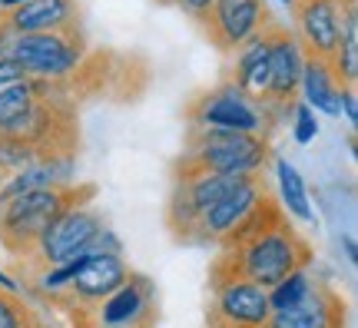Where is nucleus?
<instances>
[{
    "label": "nucleus",
    "mask_w": 358,
    "mask_h": 328,
    "mask_svg": "<svg viewBox=\"0 0 358 328\" xmlns=\"http://www.w3.org/2000/svg\"><path fill=\"white\" fill-rule=\"evenodd\" d=\"M7 179H10L7 173H0V190H3V183H7Z\"/></svg>",
    "instance_id": "nucleus-32"
},
{
    "label": "nucleus",
    "mask_w": 358,
    "mask_h": 328,
    "mask_svg": "<svg viewBox=\"0 0 358 328\" xmlns=\"http://www.w3.org/2000/svg\"><path fill=\"white\" fill-rule=\"evenodd\" d=\"M129 276H133V269L127 265L123 255H87V262L80 265V272L73 276V282H70L60 295H53L50 302L60 305L66 315L90 312V308H96L103 299H110Z\"/></svg>",
    "instance_id": "nucleus-11"
},
{
    "label": "nucleus",
    "mask_w": 358,
    "mask_h": 328,
    "mask_svg": "<svg viewBox=\"0 0 358 328\" xmlns=\"http://www.w3.org/2000/svg\"><path fill=\"white\" fill-rule=\"evenodd\" d=\"M196 24L219 53H236L245 40L272 24V13L266 0H213Z\"/></svg>",
    "instance_id": "nucleus-10"
},
{
    "label": "nucleus",
    "mask_w": 358,
    "mask_h": 328,
    "mask_svg": "<svg viewBox=\"0 0 358 328\" xmlns=\"http://www.w3.org/2000/svg\"><path fill=\"white\" fill-rule=\"evenodd\" d=\"M3 57H10L27 70L34 80H70L77 73L83 60L90 57L87 50V34L83 27L73 30H60V34H17Z\"/></svg>",
    "instance_id": "nucleus-4"
},
{
    "label": "nucleus",
    "mask_w": 358,
    "mask_h": 328,
    "mask_svg": "<svg viewBox=\"0 0 358 328\" xmlns=\"http://www.w3.org/2000/svg\"><path fill=\"white\" fill-rule=\"evenodd\" d=\"M209 3H213V0H176V7L182 13H189L192 20H199V17L209 10Z\"/></svg>",
    "instance_id": "nucleus-27"
},
{
    "label": "nucleus",
    "mask_w": 358,
    "mask_h": 328,
    "mask_svg": "<svg viewBox=\"0 0 358 328\" xmlns=\"http://www.w3.org/2000/svg\"><path fill=\"white\" fill-rule=\"evenodd\" d=\"M34 103H37V93L30 87V80L20 83V87L0 90V133H10L27 116V110H30Z\"/></svg>",
    "instance_id": "nucleus-21"
},
{
    "label": "nucleus",
    "mask_w": 358,
    "mask_h": 328,
    "mask_svg": "<svg viewBox=\"0 0 358 328\" xmlns=\"http://www.w3.org/2000/svg\"><path fill=\"white\" fill-rule=\"evenodd\" d=\"M30 76H27V70L17 60H10V57H0V90H10V87H20V83H27Z\"/></svg>",
    "instance_id": "nucleus-25"
},
{
    "label": "nucleus",
    "mask_w": 358,
    "mask_h": 328,
    "mask_svg": "<svg viewBox=\"0 0 358 328\" xmlns=\"http://www.w3.org/2000/svg\"><path fill=\"white\" fill-rule=\"evenodd\" d=\"M159 3H163V7H176V0H159Z\"/></svg>",
    "instance_id": "nucleus-31"
},
{
    "label": "nucleus",
    "mask_w": 358,
    "mask_h": 328,
    "mask_svg": "<svg viewBox=\"0 0 358 328\" xmlns=\"http://www.w3.org/2000/svg\"><path fill=\"white\" fill-rule=\"evenodd\" d=\"M40 328H47V325H40Z\"/></svg>",
    "instance_id": "nucleus-34"
},
{
    "label": "nucleus",
    "mask_w": 358,
    "mask_h": 328,
    "mask_svg": "<svg viewBox=\"0 0 358 328\" xmlns=\"http://www.w3.org/2000/svg\"><path fill=\"white\" fill-rule=\"evenodd\" d=\"M0 289H3V292H13V295H20V282H17L13 276H7V272L0 269Z\"/></svg>",
    "instance_id": "nucleus-28"
},
{
    "label": "nucleus",
    "mask_w": 358,
    "mask_h": 328,
    "mask_svg": "<svg viewBox=\"0 0 358 328\" xmlns=\"http://www.w3.org/2000/svg\"><path fill=\"white\" fill-rule=\"evenodd\" d=\"M268 163V136L252 133H222V129H192L179 152L173 176H262Z\"/></svg>",
    "instance_id": "nucleus-2"
},
{
    "label": "nucleus",
    "mask_w": 358,
    "mask_h": 328,
    "mask_svg": "<svg viewBox=\"0 0 358 328\" xmlns=\"http://www.w3.org/2000/svg\"><path fill=\"white\" fill-rule=\"evenodd\" d=\"M315 259L312 242L289 222V215L282 213L275 222L259 229L256 236L236 242L229 249H219L209 272H226L252 282L259 289L279 285L285 276H292L299 269H308Z\"/></svg>",
    "instance_id": "nucleus-1"
},
{
    "label": "nucleus",
    "mask_w": 358,
    "mask_h": 328,
    "mask_svg": "<svg viewBox=\"0 0 358 328\" xmlns=\"http://www.w3.org/2000/svg\"><path fill=\"white\" fill-rule=\"evenodd\" d=\"M156 315V285L146 276L133 272L110 299H103L90 312H73L70 322L73 328H153Z\"/></svg>",
    "instance_id": "nucleus-8"
},
{
    "label": "nucleus",
    "mask_w": 358,
    "mask_h": 328,
    "mask_svg": "<svg viewBox=\"0 0 358 328\" xmlns=\"http://www.w3.org/2000/svg\"><path fill=\"white\" fill-rule=\"evenodd\" d=\"M268 196H272V192H268V186H266V179L262 176L243 179V183H239L236 190L226 192L213 209H206V215L199 219V226H196L192 245H216L219 249V245L229 239L232 232L243 226L245 219L256 213Z\"/></svg>",
    "instance_id": "nucleus-12"
},
{
    "label": "nucleus",
    "mask_w": 358,
    "mask_h": 328,
    "mask_svg": "<svg viewBox=\"0 0 358 328\" xmlns=\"http://www.w3.org/2000/svg\"><path fill=\"white\" fill-rule=\"evenodd\" d=\"M106 222L103 215L83 202V206H70L66 213H60L50 226L43 229V236L34 242V249L24 255L27 265L34 269V276L43 272V269H53V265L73 262L80 255H90V242L100 236Z\"/></svg>",
    "instance_id": "nucleus-5"
},
{
    "label": "nucleus",
    "mask_w": 358,
    "mask_h": 328,
    "mask_svg": "<svg viewBox=\"0 0 358 328\" xmlns=\"http://www.w3.org/2000/svg\"><path fill=\"white\" fill-rule=\"evenodd\" d=\"M345 255H348V262H358V245L352 236H345Z\"/></svg>",
    "instance_id": "nucleus-29"
},
{
    "label": "nucleus",
    "mask_w": 358,
    "mask_h": 328,
    "mask_svg": "<svg viewBox=\"0 0 358 328\" xmlns=\"http://www.w3.org/2000/svg\"><path fill=\"white\" fill-rule=\"evenodd\" d=\"M266 328H345V299L332 285L315 282L295 308L272 312Z\"/></svg>",
    "instance_id": "nucleus-15"
},
{
    "label": "nucleus",
    "mask_w": 358,
    "mask_h": 328,
    "mask_svg": "<svg viewBox=\"0 0 358 328\" xmlns=\"http://www.w3.org/2000/svg\"><path fill=\"white\" fill-rule=\"evenodd\" d=\"M299 93L312 113L338 116V97H342V83L335 80L329 60H315L306 57L302 64V80H299Z\"/></svg>",
    "instance_id": "nucleus-18"
},
{
    "label": "nucleus",
    "mask_w": 358,
    "mask_h": 328,
    "mask_svg": "<svg viewBox=\"0 0 358 328\" xmlns=\"http://www.w3.org/2000/svg\"><path fill=\"white\" fill-rule=\"evenodd\" d=\"M186 120L192 129H222V133H252V136H268V129L275 123V116L266 106L245 100L229 80L189 100Z\"/></svg>",
    "instance_id": "nucleus-6"
},
{
    "label": "nucleus",
    "mask_w": 358,
    "mask_h": 328,
    "mask_svg": "<svg viewBox=\"0 0 358 328\" xmlns=\"http://www.w3.org/2000/svg\"><path fill=\"white\" fill-rule=\"evenodd\" d=\"M292 136L299 146H306V143H312V139L319 136V123H315V113L308 110L306 103H295L292 106Z\"/></svg>",
    "instance_id": "nucleus-24"
},
{
    "label": "nucleus",
    "mask_w": 358,
    "mask_h": 328,
    "mask_svg": "<svg viewBox=\"0 0 358 328\" xmlns=\"http://www.w3.org/2000/svg\"><path fill=\"white\" fill-rule=\"evenodd\" d=\"M249 176H213V173H196V176H173V192L166 202V226L179 242H192L196 226L229 190H236Z\"/></svg>",
    "instance_id": "nucleus-9"
},
{
    "label": "nucleus",
    "mask_w": 358,
    "mask_h": 328,
    "mask_svg": "<svg viewBox=\"0 0 358 328\" xmlns=\"http://www.w3.org/2000/svg\"><path fill=\"white\" fill-rule=\"evenodd\" d=\"M27 0H0V10H13V7H20Z\"/></svg>",
    "instance_id": "nucleus-30"
},
{
    "label": "nucleus",
    "mask_w": 358,
    "mask_h": 328,
    "mask_svg": "<svg viewBox=\"0 0 358 328\" xmlns=\"http://www.w3.org/2000/svg\"><path fill=\"white\" fill-rule=\"evenodd\" d=\"M0 17L13 34H60L83 27L80 0H27L13 10H0Z\"/></svg>",
    "instance_id": "nucleus-17"
},
{
    "label": "nucleus",
    "mask_w": 358,
    "mask_h": 328,
    "mask_svg": "<svg viewBox=\"0 0 358 328\" xmlns=\"http://www.w3.org/2000/svg\"><path fill=\"white\" fill-rule=\"evenodd\" d=\"M306 53L289 27L268 24V113L289 116L299 100V80H302Z\"/></svg>",
    "instance_id": "nucleus-13"
},
{
    "label": "nucleus",
    "mask_w": 358,
    "mask_h": 328,
    "mask_svg": "<svg viewBox=\"0 0 358 328\" xmlns=\"http://www.w3.org/2000/svg\"><path fill=\"white\" fill-rule=\"evenodd\" d=\"M272 315L266 289L226 272H209L206 328H262Z\"/></svg>",
    "instance_id": "nucleus-7"
},
{
    "label": "nucleus",
    "mask_w": 358,
    "mask_h": 328,
    "mask_svg": "<svg viewBox=\"0 0 358 328\" xmlns=\"http://www.w3.org/2000/svg\"><path fill=\"white\" fill-rule=\"evenodd\" d=\"M262 328H266V325H262Z\"/></svg>",
    "instance_id": "nucleus-35"
},
{
    "label": "nucleus",
    "mask_w": 358,
    "mask_h": 328,
    "mask_svg": "<svg viewBox=\"0 0 358 328\" xmlns=\"http://www.w3.org/2000/svg\"><path fill=\"white\" fill-rule=\"evenodd\" d=\"M295 40L306 57L332 60L342 40V0H295Z\"/></svg>",
    "instance_id": "nucleus-14"
},
{
    "label": "nucleus",
    "mask_w": 358,
    "mask_h": 328,
    "mask_svg": "<svg viewBox=\"0 0 358 328\" xmlns=\"http://www.w3.org/2000/svg\"><path fill=\"white\" fill-rule=\"evenodd\" d=\"M275 179H279V206L285 215H295L302 222H312V202H308L302 173L289 159H275Z\"/></svg>",
    "instance_id": "nucleus-19"
},
{
    "label": "nucleus",
    "mask_w": 358,
    "mask_h": 328,
    "mask_svg": "<svg viewBox=\"0 0 358 328\" xmlns=\"http://www.w3.org/2000/svg\"><path fill=\"white\" fill-rule=\"evenodd\" d=\"M37 159H47V156H40V152L34 150L30 143H24V139L0 133V173L13 176V173H20L27 166H34Z\"/></svg>",
    "instance_id": "nucleus-22"
},
{
    "label": "nucleus",
    "mask_w": 358,
    "mask_h": 328,
    "mask_svg": "<svg viewBox=\"0 0 358 328\" xmlns=\"http://www.w3.org/2000/svg\"><path fill=\"white\" fill-rule=\"evenodd\" d=\"M345 113L348 127L358 123V100H355V87H342V97H338V116Z\"/></svg>",
    "instance_id": "nucleus-26"
},
{
    "label": "nucleus",
    "mask_w": 358,
    "mask_h": 328,
    "mask_svg": "<svg viewBox=\"0 0 358 328\" xmlns=\"http://www.w3.org/2000/svg\"><path fill=\"white\" fill-rule=\"evenodd\" d=\"M40 325H43L40 315L20 295L0 289V328H40Z\"/></svg>",
    "instance_id": "nucleus-23"
},
{
    "label": "nucleus",
    "mask_w": 358,
    "mask_h": 328,
    "mask_svg": "<svg viewBox=\"0 0 358 328\" xmlns=\"http://www.w3.org/2000/svg\"><path fill=\"white\" fill-rule=\"evenodd\" d=\"M282 3H285V7H295V0H282Z\"/></svg>",
    "instance_id": "nucleus-33"
},
{
    "label": "nucleus",
    "mask_w": 358,
    "mask_h": 328,
    "mask_svg": "<svg viewBox=\"0 0 358 328\" xmlns=\"http://www.w3.org/2000/svg\"><path fill=\"white\" fill-rule=\"evenodd\" d=\"M229 57H232V64L222 80H229L245 100H252L268 110V27L259 30L256 37H249Z\"/></svg>",
    "instance_id": "nucleus-16"
},
{
    "label": "nucleus",
    "mask_w": 358,
    "mask_h": 328,
    "mask_svg": "<svg viewBox=\"0 0 358 328\" xmlns=\"http://www.w3.org/2000/svg\"><path fill=\"white\" fill-rule=\"evenodd\" d=\"M93 196H96V186H90V183H66V186H47V190L20 192L13 199L0 202V245L10 255L24 259L57 215L66 213L70 206L93 202Z\"/></svg>",
    "instance_id": "nucleus-3"
},
{
    "label": "nucleus",
    "mask_w": 358,
    "mask_h": 328,
    "mask_svg": "<svg viewBox=\"0 0 358 328\" xmlns=\"http://www.w3.org/2000/svg\"><path fill=\"white\" fill-rule=\"evenodd\" d=\"M312 276H308V269H299L292 276H285L279 285H272L266 289V299H268V308L272 312H285V308H295V305L306 299L308 292H312Z\"/></svg>",
    "instance_id": "nucleus-20"
}]
</instances>
